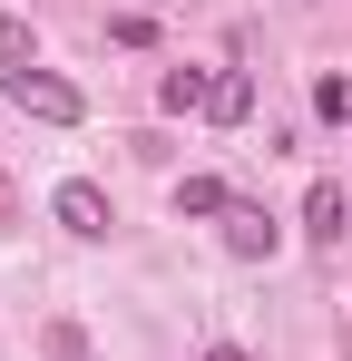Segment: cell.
Returning <instances> with one entry per match:
<instances>
[{
  "label": "cell",
  "mask_w": 352,
  "mask_h": 361,
  "mask_svg": "<svg viewBox=\"0 0 352 361\" xmlns=\"http://www.w3.org/2000/svg\"><path fill=\"white\" fill-rule=\"evenodd\" d=\"M274 244H284V225H274L264 205H245V195H235V205H225V254H235V264H264Z\"/></svg>",
  "instance_id": "3957f363"
},
{
  "label": "cell",
  "mask_w": 352,
  "mask_h": 361,
  "mask_svg": "<svg viewBox=\"0 0 352 361\" xmlns=\"http://www.w3.org/2000/svg\"><path fill=\"white\" fill-rule=\"evenodd\" d=\"M303 235L323 244V254H333V244L352 235V185H333V176H323L313 195H303Z\"/></svg>",
  "instance_id": "277c9868"
},
{
  "label": "cell",
  "mask_w": 352,
  "mask_h": 361,
  "mask_svg": "<svg viewBox=\"0 0 352 361\" xmlns=\"http://www.w3.org/2000/svg\"><path fill=\"white\" fill-rule=\"evenodd\" d=\"M206 98H216V78H206V68H167V78H157V108H167V118H196Z\"/></svg>",
  "instance_id": "5b68a950"
},
{
  "label": "cell",
  "mask_w": 352,
  "mask_h": 361,
  "mask_svg": "<svg viewBox=\"0 0 352 361\" xmlns=\"http://www.w3.org/2000/svg\"><path fill=\"white\" fill-rule=\"evenodd\" d=\"M225 205H235L225 176H186V185H176V215H225Z\"/></svg>",
  "instance_id": "ba28073f"
},
{
  "label": "cell",
  "mask_w": 352,
  "mask_h": 361,
  "mask_svg": "<svg viewBox=\"0 0 352 361\" xmlns=\"http://www.w3.org/2000/svg\"><path fill=\"white\" fill-rule=\"evenodd\" d=\"M10 68H40V30L20 20V10H0V78Z\"/></svg>",
  "instance_id": "8992f818"
},
{
  "label": "cell",
  "mask_w": 352,
  "mask_h": 361,
  "mask_svg": "<svg viewBox=\"0 0 352 361\" xmlns=\"http://www.w3.org/2000/svg\"><path fill=\"white\" fill-rule=\"evenodd\" d=\"M40 352H49V361H88V332H78V322H49Z\"/></svg>",
  "instance_id": "9c48e42d"
},
{
  "label": "cell",
  "mask_w": 352,
  "mask_h": 361,
  "mask_svg": "<svg viewBox=\"0 0 352 361\" xmlns=\"http://www.w3.org/2000/svg\"><path fill=\"white\" fill-rule=\"evenodd\" d=\"M313 108H323V118L343 127V118H352V78H323V88H313Z\"/></svg>",
  "instance_id": "8fae6325"
},
{
  "label": "cell",
  "mask_w": 352,
  "mask_h": 361,
  "mask_svg": "<svg viewBox=\"0 0 352 361\" xmlns=\"http://www.w3.org/2000/svg\"><path fill=\"white\" fill-rule=\"evenodd\" d=\"M0 225H20V185H10V166H0Z\"/></svg>",
  "instance_id": "7c38bea8"
},
{
  "label": "cell",
  "mask_w": 352,
  "mask_h": 361,
  "mask_svg": "<svg viewBox=\"0 0 352 361\" xmlns=\"http://www.w3.org/2000/svg\"><path fill=\"white\" fill-rule=\"evenodd\" d=\"M0 98H10L20 118H40V127H78V118H88V98H78L69 78H49V68H10Z\"/></svg>",
  "instance_id": "6da1fadb"
},
{
  "label": "cell",
  "mask_w": 352,
  "mask_h": 361,
  "mask_svg": "<svg viewBox=\"0 0 352 361\" xmlns=\"http://www.w3.org/2000/svg\"><path fill=\"white\" fill-rule=\"evenodd\" d=\"M206 118H225V127H245V118H254V78H245V68H225V78H216Z\"/></svg>",
  "instance_id": "52a82bcc"
},
{
  "label": "cell",
  "mask_w": 352,
  "mask_h": 361,
  "mask_svg": "<svg viewBox=\"0 0 352 361\" xmlns=\"http://www.w3.org/2000/svg\"><path fill=\"white\" fill-rule=\"evenodd\" d=\"M206 361H254V352H245V342H216V352H206Z\"/></svg>",
  "instance_id": "4fadbf2b"
},
{
  "label": "cell",
  "mask_w": 352,
  "mask_h": 361,
  "mask_svg": "<svg viewBox=\"0 0 352 361\" xmlns=\"http://www.w3.org/2000/svg\"><path fill=\"white\" fill-rule=\"evenodd\" d=\"M49 215H59V225H69L78 244H98V235L117 225V215H108V195H98L88 176H69V185H59V195H49Z\"/></svg>",
  "instance_id": "7a4b0ae2"
},
{
  "label": "cell",
  "mask_w": 352,
  "mask_h": 361,
  "mask_svg": "<svg viewBox=\"0 0 352 361\" xmlns=\"http://www.w3.org/2000/svg\"><path fill=\"white\" fill-rule=\"evenodd\" d=\"M108 39H117V49H147V39H157V20H137V10H117V20H108Z\"/></svg>",
  "instance_id": "30bf717a"
}]
</instances>
